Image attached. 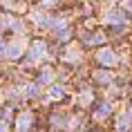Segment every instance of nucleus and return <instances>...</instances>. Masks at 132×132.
Instances as JSON below:
<instances>
[{"instance_id": "4", "label": "nucleus", "mask_w": 132, "mask_h": 132, "mask_svg": "<svg viewBox=\"0 0 132 132\" xmlns=\"http://www.w3.org/2000/svg\"><path fill=\"white\" fill-rule=\"evenodd\" d=\"M123 11H121V9H112V11H108V16H105V20L108 22H114V25H117V22H123Z\"/></svg>"}, {"instance_id": "8", "label": "nucleus", "mask_w": 132, "mask_h": 132, "mask_svg": "<svg viewBox=\"0 0 132 132\" xmlns=\"http://www.w3.org/2000/svg\"><path fill=\"white\" fill-rule=\"evenodd\" d=\"M22 92H25V96H36V94H38V87H36V85H25Z\"/></svg>"}, {"instance_id": "9", "label": "nucleus", "mask_w": 132, "mask_h": 132, "mask_svg": "<svg viewBox=\"0 0 132 132\" xmlns=\"http://www.w3.org/2000/svg\"><path fill=\"white\" fill-rule=\"evenodd\" d=\"M52 78H54V72H52V70H43L40 72V81H43V83H49Z\"/></svg>"}, {"instance_id": "6", "label": "nucleus", "mask_w": 132, "mask_h": 132, "mask_svg": "<svg viewBox=\"0 0 132 132\" xmlns=\"http://www.w3.org/2000/svg\"><path fill=\"white\" fill-rule=\"evenodd\" d=\"M63 94H65V87L63 85H52L49 87V96L52 98H63Z\"/></svg>"}, {"instance_id": "1", "label": "nucleus", "mask_w": 132, "mask_h": 132, "mask_svg": "<svg viewBox=\"0 0 132 132\" xmlns=\"http://www.w3.org/2000/svg\"><path fill=\"white\" fill-rule=\"evenodd\" d=\"M29 61L36 63V61H40V58H45L47 56V45H45V40H34L31 43V47H29Z\"/></svg>"}, {"instance_id": "12", "label": "nucleus", "mask_w": 132, "mask_h": 132, "mask_svg": "<svg viewBox=\"0 0 132 132\" xmlns=\"http://www.w3.org/2000/svg\"><path fill=\"white\" fill-rule=\"evenodd\" d=\"M0 54H5V43L0 40Z\"/></svg>"}, {"instance_id": "11", "label": "nucleus", "mask_w": 132, "mask_h": 132, "mask_svg": "<svg viewBox=\"0 0 132 132\" xmlns=\"http://www.w3.org/2000/svg\"><path fill=\"white\" fill-rule=\"evenodd\" d=\"M108 110H110L108 105H101V108H98V112H96V119H105V117H108Z\"/></svg>"}, {"instance_id": "3", "label": "nucleus", "mask_w": 132, "mask_h": 132, "mask_svg": "<svg viewBox=\"0 0 132 132\" xmlns=\"http://www.w3.org/2000/svg\"><path fill=\"white\" fill-rule=\"evenodd\" d=\"M96 61L101 63V65H114V63H117V54H114L112 49H101L96 54Z\"/></svg>"}, {"instance_id": "5", "label": "nucleus", "mask_w": 132, "mask_h": 132, "mask_svg": "<svg viewBox=\"0 0 132 132\" xmlns=\"http://www.w3.org/2000/svg\"><path fill=\"white\" fill-rule=\"evenodd\" d=\"M20 52H22V43L16 40V43H11V45L7 47V52H5V54H7V56H14V58H16V56H20Z\"/></svg>"}, {"instance_id": "2", "label": "nucleus", "mask_w": 132, "mask_h": 132, "mask_svg": "<svg viewBox=\"0 0 132 132\" xmlns=\"http://www.w3.org/2000/svg\"><path fill=\"white\" fill-rule=\"evenodd\" d=\"M31 121H34L31 112H20V117L16 119V128H18V132H27L29 125H31Z\"/></svg>"}, {"instance_id": "7", "label": "nucleus", "mask_w": 132, "mask_h": 132, "mask_svg": "<svg viewBox=\"0 0 132 132\" xmlns=\"http://www.w3.org/2000/svg\"><path fill=\"white\" fill-rule=\"evenodd\" d=\"M130 119H132V112H128L123 119H119V132H128V125H130Z\"/></svg>"}, {"instance_id": "10", "label": "nucleus", "mask_w": 132, "mask_h": 132, "mask_svg": "<svg viewBox=\"0 0 132 132\" xmlns=\"http://www.w3.org/2000/svg\"><path fill=\"white\" fill-rule=\"evenodd\" d=\"M96 81L98 83H110V74L108 72H96Z\"/></svg>"}, {"instance_id": "13", "label": "nucleus", "mask_w": 132, "mask_h": 132, "mask_svg": "<svg viewBox=\"0 0 132 132\" xmlns=\"http://www.w3.org/2000/svg\"><path fill=\"white\" fill-rule=\"evenodd\" d=\"M0 132H7V125L5 123H0Z\"/></svg>"}]
</instances>
